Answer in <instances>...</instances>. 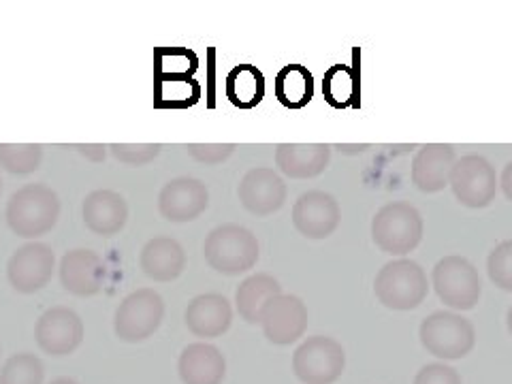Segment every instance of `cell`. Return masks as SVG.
<instances>
[{
    "label": "cell",
    "mask_w": 512,
    "mask_h": 384,
    "mask_svg": "<svg viewBox=\"0 0 512 384\" xmlns=\"http://www.w3.org/2000/svg\"><path fill=\"white\" fill-rule=\"evenodd\" d=\"M60 218V199L45 184H26L15 190L5 207L7 227L22 239L50 233Z\"/></svg>",
    "instance_id": "cell-1"
},
{
    "label": "cell",
    "mask_w": 512,
    "mask_h": 384,
    "mask_svg": "<svg viewBox=\"0 0 512 384\" xmlns=\"http://www.w3.org/2000/svg\"><path fill=\"white\" fill-rule=\"evenodd\" d=\"M207 265L222 276H239L259 263L261 246L256 235L242 224H220L203 242Z\"/></svg>",
    "instance_id": "cell-2"
},
{
    "label": "cell",
    "mask_w": 512,
    "mask_h": 384,
    "mask_svg": "<svg viewBox=\"0 0 512 384\" xmlns=\"http://www.w3.org/2000/svg\"><path fill=\"white\" fill-rule=\"evenodd\" d=\"M374 295L389 310H416L429 295V280L425 269L412 259L389 261L376 274Z\"/></svg>",
    "instance_id": "cell-3"
},
{
    "label": "cell",
    "mask_w": 512,
    "mask_h": 384,
    "mask_svg": "<svg viewBox=\"0 0 512 384\" xmlns=\"http://www.w3.org/2000/svg\"><path fill=\"white\" fill-rule=\"evenodd\" d=\"M425 233L421 212L406 201L382 205L372 218L374 244L391 256H406L419 248Z\"/></svg>",
    "instance_id": "cell-4"
},
{
    "label": "cell",
    "mask_w": 512,
    "mask_h": 384,
    "mask_svg": "<svg viewBox=\"0 0 512 384\" xmlns=\"http://www.w3.org/2000/svg\"><path fill=\"white\" fill-rule=\"evenodd\" d=\"M419 338L429 355L442 361H457L468 357L474 350L476 329L461 314L438 310L423 320Z\"/></svg>",
    "instance_id": "cell-5"
},
{
    "label": "cell",
    "mask_w": 512,
    "mask_h": 384,
    "mask_svg": "<svg viewBox=\"0 0 512 384\" xmlns=\"http://www.w3.org/2000/svg\"><path fill=\"white\" fill-rule=\"evenodd\" d=\"M431 286L446 308L468 312L474 310L483 295V280L478 269L466 256H444L431 269Z\"/></svg>",
    "instance_id": "cell-6"
},
{
    "label": "cell",
    "mask_w": 512,
    "mask_h": 384,
    "mask_svg": "<svg viewBox=\"0 0 512 384\" xmlns=\"http://www.w3.org/2000/svg\"><path fill=\"white\" fill-rule=\"evenodd\" d=\"M165 320V301L154 288H139L126 295L114 314V331L126 344L150 340Z\"/></svg>",
    "instance_id": "cell-7"
},
{
    "label": "cell",
    "mask_w": 512,
    "mask_h": 384,
    "mask_svg": "<svg viewBox=\"0 0 512 384\" xmlns=\"http://www.w3.org/2000/svg\"><path fill=\"white\" fill-rule=\"evenodd\" d=\"M346 370V352L329 335H312L293 352V372L303 384H333Z\"/></svg>",
    "instance_id": "cell-8"
},
{
    "label": "cell",
    "mask_w": 512,
    "mask_h": 384,
    "mask_svg": "<svg viewBox=\"0 0 512 384\" xmlns=\"http://www.w3.org/2000/svg\"><path fill=\"white\" fill-rule=\"evenodd\" d=\"M455 199L470 210H485L498 195V173L485 156L466 154L455 160L448 178Z\"/></svg>",
    "instance_id": "cell-9"
},
{
    "label": "cell",
    "mask_w": 512,
    "mask_h": 384,
    "mask_svg": "<svg viewBox=\"0 0 512 384\" xmlns=\"http://www.w3.org/2000/svg\"><path fill=\"white\" fill-rule=\"evenodd\" d=\"M56 271V254L43 242H28L11 254L7 278L15 291L35 295L52 282Z\"/></svg>",
    "instance_id": "cell-10"
},
{
    "label": "cell",
    "mask_w": 512,
    "mask_h": 384,
    "mask_svg": "<svg viewBox=\"0 0 512 384\" xmlns=\"http://www.w3.org/2000/svg\"><path fill=\"white\" fill-rule=\"evenodd\" d=\"M86 335L84 320L75 310L56 306L45 310L35 325V340L50 357H69L82 346Z\"/></svg>",
    "instance_id": "cell-11"
},
{
    "label": "cell",
    "mask_w": 512,
    "mask_h": 384,
    "mask_svg": "<svg viewBox=\"0 0 512 384\" xmlns=\"http://www.w3.org/2000/svg\"><path fill=\"white\" fill-rule=\"evenodd\" d=\"M310 314L306 303L297 295H278L261 312V327L265 338L276 346H291L308 331Z\"/></svg>",
    "instance_id": "cell-12"
},
{
    "label": "cell",
    "mask_w": 512,
    "mask_h": 384,
    "mask_svg": "<svg viewBox=\"0 0 512 384\" xmlns=\"http://www.w3.org/2000/svg\"><path fill=\"white\" fill-rule=\"evenodd\" d=\"M293 227L306 239H327L342 222L340 203L325 190H308L293 205Z\"/></svg>",
    "instance_id": "cell-13"
},
{
    "label": "cell",
    "mask_w": 512,
    "mask_h": 384,
    "mask_svg": "<svg viewBox=\"0 0 512 384\" xmlns=\"http://www.w3.org/2000/svg\"><path fill=\"white\" fill-rule=\"evenodd\" d=\"M288 188L282 180V175L271 167H254L250 169L242 182L237 186L239 203L252 216H271L282 210L286 203Z\"/></svg>",
    "instance_id": "cell-14"
},
{
    "label": "cell",
    "mask_w": 512,
    "mask_h": 384,
    "mask_svg": "<svg viewBox=\"0 0 512 384\" xmlns=\"http://www.w3.org/2000/svg\"><path fill=\"white\" fill-rule=\"evenodd\" d=\"M207 207H210V190L197 178H175L158 192L160 216L175 224L197 220Z\"/></svg>",
    "instance_id": "cell-15"
},
{
    "label": "cell",
    "mask_w": 512,
    "mask_h": 384,
    "mask_svg": "<svg viewBox=\"0 0 512 384\" xmlns=\"http://www.w3.org/2000/svg\"><path fill=\"white\" fill-rule=\"evenodd\" d=\"M60 284L75 297H94L105 284V263L99 254L88 248L69 250L58 265Z\"/></svg>",
    "instance_id": "cell-16"
},
{
    "label": "cell",
    "mask_w": 512,
    "mask_h": 384,
    "mask_svg": "<svg viewBox=\"0 0 512 384\" xmlns=\"http://www.w3.org/2000/svg\"><path fill=\"white\" fill-rule=\"evenodd\" d=\"M457 154L451 143H427L412 158L410 178L416 190L434 195L448 186Z\"/></svg>",
    "instance_id": "cell-17"
},
{
    "label": "cell",
    "mask_w": 512,
    "mask_h": 384,
    "mask_svg": "<svg viewBox=\"0 0 512 384\" xmlns=\"http://www.w3.org/2000/svg\"><path fill=\"white\" fill-rule=\"evenodd\" d=\"M184 323L195 338L214 340L227 333L233 323L231 301L218 293H205L192 299L184 312Z\"/></svg>",
    "instance_id": "cell-18"
},
{
    "label": "cell",
    "mask_w": 512,
    "mask_h": 384,
    "mask_svg": "<svg viewBox=\"0 0 512 384\" xmlns=\"http://www.w3.org/2000/svg\"><path fill=\"white\" fill-rule=\"evenodd\" d=\"M86 229L101 237L118 235L128 222V203L116 190H92L82 203Z\"/></svg>",
    "instance_id": "cell-19"
},
{
    "label": "cell",
    "mask_w": 512,
    "mask_h": 384,
    "mask_svg": "<svg viewBox=\"0 0 512 384\" xmlns=\"http://www.w3.org/2000/svg\"><path fill=\"white\" fill-rule=\"evenodd\" d=\"M331 163L327 143H280L276 146V167L291 180H312Z\"/></svg>",
    "instance_id": "cell-20"
},
{
    "label": "cell",
    "mask_w": 512,
    "mask_h": 384,
    "mask_svg": "<svg viewBox=\"0 0 512 384\" xmlns=\"http://www.w3.org/2000/svg\"><path fill=\"white\" fill-rule=\"evenodd\" d=\"M178 374L184 384H222L227 378V359L214 344H188L178 359Z\"/></svg>",
    "instance_id": "cell-21"
},
{
    "label": "cell",
    "mask_w": 512,
    "mask_h": 384,
    "mask_svg": "<svg viewBox=\"0 0 512 384\" xmlns=\"http://www.w3.org/2000/svg\"><path fill=\"white\" fill-rule=\"evenodd\" d=\"M139 267L154 282H173L184 274L186 252L178 239L154 237L141 248Z\"/></svg>",
    "instance_id": "cell-22"
},
{
    "label": "cell",
    "mask_w": 512,
    "mask_h": 384,
    "mask_svg": "<svg viewBox=\"0 0 512 384\" xmlns=\"http://www.w3.org/2000/svg\"><path fill=\"white\" fill-rule=\"evenodd\" d=\"M278 295H282V286L274 276L254 274L237 286L235 308L248 325H259L263 308Z\"/></svg>",
    "instance_id": "cell-23"
},
{
    "label": "cell",
    "mask_w": 512,
    "mask_h": 384,
    "mask_svg": "<svg viewBox=\"0 0 512 384\" xmlns=\"http://www.w3.org/2000/svg\"><path fill=\"white\" fill-rule=\"evenodd\" d=\"M274 94L280 105L303 109L314 99V77L303 64H288L276 75Z\"/></svg>",
    "instance_id": "cell-24"
},
{
    "label": "cell",
    "mask_w": 512,
    "mask_h": 384,
    "mask_svg": "<svg viewBox=\"0 0 512 384\" xmlns=\"http://www.w3.org/2000/svg\"><path fill=\"white\" fill-rule=\"evenodd\" d=\"M227 99L239 109H252L263 101L265 96V77L252 67V64H239L229 75L224 84Z\"/></svg>",
    "instance_id": "cell-25"
},
{
    "label": "cell",
    "mask_w": 512,
    "mask_h": 384,
    "mask_svg": "<svg viewBox=\"0 0 512 384\" xmlns=\"http://www.w3.org/2000/svg\"><path fill=\"white\" fill-rule=\"evenodd\" d=\"M323 96L333 109L355 107L359 101V73L348 64H333L323 77Z\"/></svg>",
    "instance_id": "cell-26"
},
{
    "label": "cell",
    "mask_w": 512,
    "mask_h": 384,
    "mask_svg": "<svg viewBox=\"0 0 512 384\" xmlns=\"http://www.w3.org/2000/svg\"><path fill=\"white\" fill-rule=\"evenodd\" d=\"M43 163L41 143H0V169L11 175H30Z\"/></svg>",
    "instance_id": "cell-27"
},
{
    "label": "cell",
    "mask_w": 512,
    "mask_h": 384,
    "mask_svg": "<svg viewBox=\"0 0 512 384\" xmlns=\"http://www.w3.org/2000/svg\"><path fill=\"white\" fill-rule=\"evenodd\" d=\"M45 365L32 352H18L0 370V384H43Z\"/></svg>",
    "instance_id": "cell-28"
},
{
    "label": "cell",
    "mask_w": 512,
    "mask_h": 384,
    "mask_svg": "<svg viewBox=\"0 0 512 384\" xmlns=\"http://www.w3.org/2000/svg\"><path fill=\"white\" fill-rule=\"evenodd\" d=\"M156 94L163 107H186L199 101L201 88L192 77H156Z\"/></svg>",
    "instance_id": "cell-29"
},
{
    "label": "cell",
    "mask_w": 512,
    "mask_h": 384,
    "mask_svg": "<svg viewBox=\"0 0 512 384\" xmlns=\"http://www.w3.org/2000/svg\"><path fill=\"white\" fill-rule=\"evenodd\" d=\"M199 60L188 50H160L156 54V77H190Z\"/></svg>",
    "instance_id": "cell-30"
},
{
    "label": "cell",
    "mask_w": 512,
    "mask_h": 384,
    "mask_svg": "<svg viewBox=\"0 0 512 384\" xmlns=\"http://www.w3.org/2000/svg\"><path fill=\"white\" fill-rule=\"evenodd\" d=\"M487 274L495 286L512 293V239H506V242L491 250L487 259Z\"/></svg>",
    "instance_id": "cell-31"
},
{
    "label": "cell",
    "mask_w": 512,
    "mask_h": 384,
    "mask_svg": "<svg viewBox=\"0 0 512 384\" xmlns=\"http://www.w3.org/2000/svg\"><path fill=\"white\" fill-rule=\"evenodd\" d=\"M116 160H120L122 165L128 167H143L150 165L158 154L163 152V146L160 143H111L107 146Z\"/></svg>",
    "instance_id": "cell-32"
},
{
    "label": "cell",
    "mask_w": 512,
    "mask_h": 384,
    "mask_svg": "<svg viewBox=\"0 0 512 384\" xmlns=\"http://www.w3.org/2000/svg\"><path fill=\"white\" fill-rule=\"evenodd\" d=\"M186 150L201 165H222L235 152V143H190Z\"/></svg>",
    "instance_id": "cell-33"
},
{
    "label": "cell",
    "mask_w": 512,
    "mask_h": 384,
    "mask_svg": "<svg viewBox=\"0 0 512 384\" xmlns=\"http://www.w3.org/2000/svg\"><path fill=\"white\" fill-rule=\"evenodd\" d=\"M412 384H463V380L455 367L446 363H429L416 372Z\"/></svg>",
    "instance_id": "cell-34"
},
{
    "label": "cell",
    "mask_w": 512,
    "mask_h": 384,
    "mask_svg": "<svg viewBox=\"0 0 512 384\" xmlns=\"http://www.w3.org/2000/svg\"><path fill=\"white\" fill-rule=\"evenodd\" d=\"M75 150L86 156L88 160H92V163H103L105 156H107V146H103V143H77Z\"/></svg>",
    "instance_id": "cell-35"
},
{
    "label": "cell",
    "mask_w": 512,
    "mask_h": 384,
    "mask_svg": "<svg viewBox=\"0 0 512 384\" xmlns=\"http://www.w3.org/2000/svg\"><path fill=\"white\" fill-rule=\"evenodd\" d=\"M500 188L504 192V197L512 203V160L504 167L502 178H500Z\"/></svg>",
    "instance_id": "cell-36"
},
{
    "label": "cell",
    "mask_w": 512,
    "mask_h": 384,
    "mask_svg": "<svg viewBox=\"0 0 512 384\" xmlns=\"http://www.w3.org/2000/svg\"><path fill=\"white\" fill-rule=\"evenodd\" d=\"M50 384H79V382H77V380H73V378H64V376H62V378L52 380Z\"/></svg>",
    "instance_id": "cell-37"
},
{
    "label": "cell",
    "mask_w": 512,
    "mask_h": 384,
    "mask_svg": "<svg viewBox=\"0 0 512 384\" xmlns=\"http://www.w3.org/2000/svg\"><path fill=\"white\" fill-rule=\"evenodd\" d=\"M506 327H508V333H510V338H512V306L508 308V314H506Z\"/></svg>",
    "instance_id": "cell-38"
},
{
    "label": "cell",
    "mask_w": 512,
    "mask_h": 384,
    "mask_svg": "<svg viewBox=\"0 0 512 384\" xmlns=\"http://www.w3.org/2000/svg\"><path fill=\"white\" fill-rule=\"evenodd\" d=\"M0 195H3V175H0Z\"/></svg>",
    "instance_id": "cell-39"
},
{
    "label": "cell",
    "mask_w": 512,
    "mask_h": 384,
    "mask_svg": "<svg viewBox=\"0 0 512 384\" xmlns=\"http://www.w3.org/2000/svg\"><path fill=\"white\" fill-rule=\"evenodd\" d=\"M0 355H3V344H0Z\"/></svg>",
    "instance_id": "cell-40"
}]
</instances>
